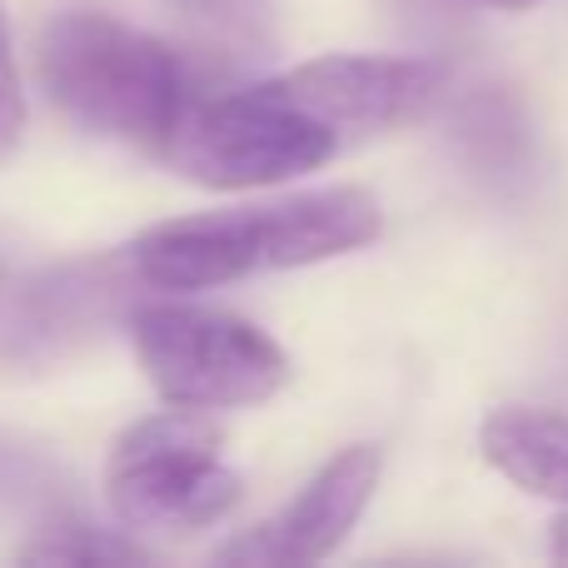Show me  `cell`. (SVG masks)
<instances>
[{"mask_svg": "<svg viewBox=\"0 0 568 568\" xmlns=\"http://www.w3.org/2000/svg\"><path fill=\"white\" fill-rule=\"evenodd\" d=\"M439 85V65L414 55L304 60L255 85L200 95L170 145V165L205 190L284 185L419 120Z\"/></svg>", "mask_w": 568, "mask_h": 568, "instance_id": "cell-1", "label": "cell"}, {"mask_svg": "<svg viewBox=\"0 0 568 568\" xmlns=\"http://www.w3.org/2000/svg\"><path fill=\"white\" fill-rule=\"evenodd\" d=\"M384 210L369 190L329 185L310 195H284L265 205L210 210V215L165 220L125 245L130 270L145 290H215V284L280 275V270L324 265L374 245Z\"/></svg>", "mask_w": 568, "mask_h": 568, "instance_id": "cell-2", "label": "cell"}, {"mask_svg": "<svg viewBox=\"0 0 568 568\" xmlns=\"http://www.w3.org/2000/svg\"><path fill=\"white\" fill-rule=\"evenodd\" d=\"M36 70L70 125L165 160L200 100L175 45L100 10H65L50 20L40 30Z\"/></svg>", "mask_w": 568, "mask_h": 568, "instance_id": "cell-3", "label": "cell"}, {"mask_svg": "<svg viewBox=\"0 0 568 568\" xmlns=\"http://www.w3.org/2000/svg\"><path fill=\"white\" fill-rule=\"evenodd\" d=\"M135 359L155 394L180 409H245L290 384V354L245 314L155 300L125 314Z\"/></svg>", "mask_w": 568, "mask_h": 568, "instance_id": "cell-4", "label": "cell"}, {"mask_svg": "<svg viewBox=\"0 0 568 568\" xmlns=\"http://www.w3.org/2000/svg\"><path fill=\"white\" fill-rule=\"evenodd\" d=\"M240 469L205 409H170L130 424L105 459V499L125 534H200L240 504Z\"/></svg>", "mask_w": 568, "mask_h": 568, "instance_id": "cell-5", "label": "cell"}, {"mask_svg": "<svg viewBox=\"0 0 568 568\" xmlns=\"http://www.w3.org/2000/svg\"><path fill=\"white\" fill-rule=\"evenodd\" d=\"M125 284H140L130 255H95L36 270L0 260V359L50 364L60 354H75L120 310Z\"/></svg>", "mask_w": 568, "mask_h": 568, "instance_id": "cell-6", "label": "cell"}, {"mask_svg": "<svg viewBox=\"0 0 568 568\" xmlns=\"http://www.w3.org/2000/svg\"><path fill=\"white\" fill-rule=\"evenodd\" d=\"M384 474L379 444H349L339 449L275 519L245 529L240 539L220 544L215 564H250V568H300L320 564L339 549L364 519Z\"/></svg>", "mask_w": 568, "mask_h": 568, "instance_id": "cell-7", "label": "cell"}, {"mask_svg": "<svg viewBox=\"0 0 568 568\" xmlns=\"http://www.w3.org/2000/svg\"><path fill=\"white\" fill-rule=\"evenodd\" d=\"M479 449L524 494L568 504V414L539 404H504L479 424Z\"/></svg>", "mask_w": 568, "mask_h": 568, "instance_id": "cell-8", "label": "cell"}, {"mask_svg": "<svg viewBox=\"0 0 568 568\" xmlns=\"http://www.w3.org/2000/svg\"><path fill=\"white\" fill-rule=\"evenodd\" d=\"M0 514H20V519L55 524L70 519L75 509V479L60 469V459L26 434L0 429Z\"/></svg>", "mask_w": 568, "mask_h": 568, "instance_id": "cell-9", "label": "cell"}, {"mask_svg": "<svg viewBox=\"0 0 568 568\" xmlns=\"http://www.w3.org/2000/svg\"><path fill=\"white\" fill-rule=\"evenodd\" d=\"M16 559H26V564H140V559H150V549L130 544L125 529L110 534V529H95L90 519H80V514H70V519L40 524L20 544Z\"/></svg>", "mask_w": 568, "mask_h": 568, "instance_id": "cell-10", "label": "cell"}, {"mask_svg": "<svg viewBox=\"0 0 568 568\" xmlns=\"http://www.w3.org/2000/svg\"><path fill=\"white\" fill-rule=\"evenodd\" d=\"M170 6L185 10L190 20H200V26H210V30H225V36H240V40H260L275 26L280 0H170Z\"/></svg>", "mask_w": 568, "mask_h": 568, "instance_id": "cell-11", "label": "cell"}, {"mask_svg": "<svg viewBox=\"0 0 568 568\" xmlns=\"http://www.w3.org/2000/svg\"><path fill=\"white\" fill-rule=\"evenodd\" d=\"M26 140V80L16 65V36H10V16L0 6V165L20 150Z\"/></svg>", "mask_w": 568, "mask_h": 568, "instance_id": "cell-12", "label": "cell"}, {"mask_svg": "<svg viewBox=\"0 0 568 568\" xmlns=\"http://www.w3.org/2000/svg\"><path fill=\"white\" fill-rule=\"evenodd\" d=\"M549 559L554 564H568V514L554 519V534H549Z\"/></svg>", "mask_w": 568, "mask_h": 568, "instance_id": "cell-13", "label": "cell"}, {"mask_svg": "<svg viewBox=\"0 0 568 568\" xmlns=\"http://www.w3.org/2000/svg\"><path fill=\"white\" fill-rule=\"evenodd\" d=\"M484 6H499V10H529V6H539V0H484Z\"/></svg>", "mask_w": 568, "mask_h": 568, "instance_id": "cell-14", "label": "cell"}]
</instances>
